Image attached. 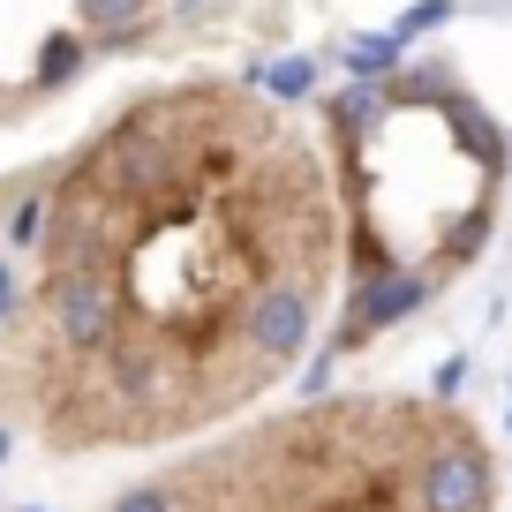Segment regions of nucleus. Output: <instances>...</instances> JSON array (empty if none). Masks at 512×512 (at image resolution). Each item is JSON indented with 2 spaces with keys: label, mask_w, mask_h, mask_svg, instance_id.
<instances>
[{
  "label": "nucleus",
  "mask_w": 512,
  "mask_h": 512,
  "mask_svg": "<svg viewBox=\"0 0 512 512\" xmlns=\"http://www.w3.org/2000/svg\"><path fill=\"white\" fill-rule=\"evenodd\" d=\"M31 415L53 452H151L302 369L347 279L324 136L241 76L136 91L38 181Z\"/></svg>",
  "instance_id": "1"
},
{
  "label": "nucleus",
  "mask_w": 512,
  "mask_h": 512,
  "mask_svg": "<svg viewBox=\"0 0 512 512\" xmlns=\"http://www.w3.org/2000/svg\"><path fill=\"white\" fill-rule=\"evenodd\" d=\"M106 512H505V475L482 422L437 392H317L128 482Z\"/></svg>",
  "instance_id": "2"
},
{
  "label": "nucleus",
  "mask_w": 512,
  "mask_h": 512,
  "mask_svg": "<svg viewBox=\"0 0 512 512\" xmlns=\"http://www.w3.org/2000/svg\"><path fill=\"white\" fill-rule=\"evenodd\" d=\"M324 151L347 211V294L354 317L339 339L430 302L467 272L497 226L505 196V136L452 68L339 91L324 106Z\"/></svg>",
  "instance_id": "3"
},
{
  "label": "nucleus",
  "mask_w": 512,
  "mask_h": 512,
  "mask_svg": "<svg viewBox=\"0 0 512 512\" xmlns=\"http://www.w3.org/2000/svg\"><path fill=\"white\" fill-rule=\"evenodd\" d=\"M8 445H16V437H8V430H0V460H8Z\"/></svg>",
  "instance_id": "4"
}]
</instances>
